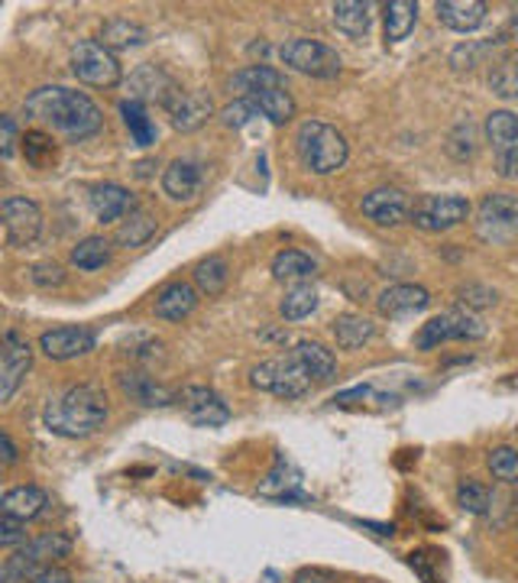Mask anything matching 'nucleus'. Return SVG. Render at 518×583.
<instances>
[{"label": "nucleus", "instance_id": "a18cd8bd", "mask_svg": "<svg viewBox=\"0 0 518 583\" xmlns=\"http://www.w3.org/2000/svg\"><path fill=\"white\" fill-rule=\"evenodd\" d=\"M457 301H460L467 311H476V308H493V305L499 301V295H496V289H489V286L467 283V286L457 289Z\"/></svg>", "mask_w": 518, "mask_h": 583}, {"label": "nucleus", "instance_id": "79ce46f5", "mask_svg": "<svg viewBox=\"0 0 518 583\" xmlns=\"http://www.w3.org/2000/svg\"><path fill=\"white\" fill-rule=\"evenodd\" d=\"M23 156L33 168H45L55 160V143L43 126H33V130L23 133Z\"/></svg>", "mask_w": 518, "mask_h": 583}, {"label": "nucleus", "instance_id": "412c9836", "mask_svg": "<svg viewBox=\"0 0 518 583\" xmlns=\"http://www.w3.org/2000/svg\"><path fill=\"white\" fill-rule=\"evenodd\" d=\"M253 104V111L262 114L269 124L286 126L292 117H296V98L289 91V84H272V88H262V91H253L250 98H244Z\"/></svg>", "mask_w": 518, "mask_h": 583}, {"label": "nucleus", "instance_id": "b1692460", "mask_svg": "<svg viewBox=\"0 0 518 583\" xmlns=\"http://www.w3.org/2000/svg\"><path fill=\"white\" fill-rule=\"evenodd\" d=\"M195 308H198V289L191 283H169V286L159 289L156 301H153V311L163 321H182Z\"/></svg>", "mask_w": 518, "mask_h": 583}, {"label": "nucleus", "instance_id": "c03bdc74", "mask_svg": "<svg viewBox=\"0 0 518 583\" xmlns=\"http://www.w3.org/2000/svg\"><path fill=\"white\" fill-rule=\"evenodd\" d=\"M489 502H493V493H489V487L479 483V480H464V483L457 487V505H460L464 512H470V515H486V512H489Z\"/></svg>", "mask_w": 518, "mask_h": 583}, {"label": "nucleus", "instance_id": "0eeeda50", "mask_svg": "<svg viewBox=\"0 0 518 583\" xmlns=\"http://www.w3.org/2000/svg\"><path fill=\"white\" fill-rule=\"evenodd\" d=\"M250 382L259 392H269L279 399H302L314 379L304 374V367L292 354H286V357H272V360L259 364L250 374Z\"/></svg>", "mask_w": 518, "mask_h": 583}, {"label": "nucleus", "instance_id": "c9c22d12", "mask_svg": "<svg viewBox=\"0 0 518 583\" xmlns=\"http://www.w3.org/2000/svg\"><path fill=\"white\" fill-rule=\"evenodd\" d=\"M121 117H124V124H127L136 146H153L156 143V124H153V117H149L143 101H133V98L121 101Z\"/></svg>", "mask_w": 518, "mask_h": 583}, {"label": "nucleus", "instance_id": "de8ad7c7", "mask_svg": "<svg viewBox=\"0 0 518 583\" xmlns=\"http://www.w3.org/2000/svg\"><path fill=\"white\" fill-rule=\"evenodd\" d=\"M27 542H30V539H27V522H20V519H13V515H3V519H0V544H3L7 551H17V548H23Z\"/></svg>", "mask_w": 518, "mask_h": 583}, {"label": "nucleus", "instance_id": "f704fd0d", "mask_svg": "<svg viewBox=\"0 0 518 583\" xmlns=\"http://www.w3.org/2000/svg\"><path fill=\"white\" fill-rule=\"evenodd\" d=\"M191 279H195V289L201 292V295H220V292L227 289V283H230V266H227L224 256H205L195 266Z\"/></svg>", "mask_w": 518, "mask_h": 583}, {"label": "nucleus", "instance_id": "603ef678", "mask_svg": "<svg viewBox=\"0 0 518 583\" xmlns=\"http://www.w3.org/2000/svg\"><path fill=\"white\" fill-rule=\"evenodd\" d=\"M292 583H341L334 574H328V571H318V567H302Z\"/></svg>", "mask_w": 518, "mask_h": 583}, {"label": "nucleus", "instance_id": "58836bf2", "mask_svg": "<svg viewBox=\"0 0 518 583\" xmlns=\"http://www.w3.org/2000/svg\"><path fill=\"white\" fill-rule=\"evenodd\" d=\"M489 88L496 98L518 104V52H509L506 59L496 62V69L489 75Z\"/></svg>", "mask_w": 518, "mask_h": 583}, {"label": "nucleus", "instance_id": "ea45409f", "mask_svg": "<svg viewBox=\"0 0 518 583\" xmlns=\"http://www.w3.org/2000/svg\"><path fill=\"white\" fill-rule=\"evenodd\" d=\"M476 146H479V136H476V126L470 117L457 121L454 130L447 133V156H450V160H457V163L474 160Z\"/></svg>", "mask_w": 518, "mask_h": 583}, {"label": "nucleus", "instance_id": "c756f323", "mask_svg": "<svg viewBox=\"0 0 518 583\" xmlns=\"http://www.w3.org/2000/svg\"><path fill=\"white\" fill-rule=\"evenodd\" d=\"M272 279L276 283H296L302 286L304 279H311L318 273V263L302 250H279L272 256Z\"/></svg>", "mask_w": 518, "mask_h": 583}, {"label": "nucleus", "instance_id": "2f4dec72", "mask_svg": "<svg viewBox=\"0 0 518 583\" xmlns=\"http://www.w3.org/2000/svg\"><path fill=\"white\" fill-rule=\"evenodd\" d=\"M97 40L104 42L111 52H121V49H136V45H143V42L149 40V30L139 27V23H133L127 17H114V20H107V23L101 27V37H97Z\"/></svg>", "mask_w": 518, "mask_h": 583}, {"label": "nucleus", "instance_id": "393cba45", "mask_svg": "<svg viewBox=\"0 0 518 583\" xmlns=\"http://www.w3.org/2000/svg\"><path fill=\"white\" fill-rule=\"evenodd\" d=\"M289 354L302 364L304 374L311 376L314 382H334L338 379V357L324 344H318V340H299Z\"/></svg>", "mask_w": 518, "mask_h": 583}, {"label": "nucleus", "instance_id": "20e7f679", "mask_svg": "<svg viewBox=\"0 0 518 583\" xmlns=\"http://www.w3.org/2000/svg\"><path fill=\"white\" fill-rule=\"evenodd\" d=\"M72 554V539L62 532H49L43 539H33L23 548H17L3 567H0V581L3 583H30L33 577H40L43 571L55 567L62 558Z\"/></svg>", "mask_w": 518, "mask_h": 583}, {"label": "nucleus", "instance_id": "3c124183", "mask_svg": "<svg viewBox=\"0 0 518 583\" xmlns=\"http://www.w3.org/2000/svg\"><path fill=\"white\" fill-rule=\"evenodd\" d=\"M493 160H496V175H499V178L518 182V150L503 153V156H493Z\"/></svg>", "mask_w": 518, "mask_h": 583}, {"label": "nucleus", "instance_id": "a211bd4d", "mask_svg": "<svg viewBox=\"0 0 518 583\" xmlns=\"http://www.w3.org/2000/svg\"><path fill=\"white\" fill-rule=\"evenodd\" d=\"M182 91V84L173 75H166L159 65H139L130 75V98L133 101H156L163 111L173 104V98Z\"/></svg>", "mask_w": 518, "mask_h": 583}, {"label": "nucleus", "instance_id": "4be33fe9", "mask_svg": "<svg viewBox=\"0 0 518 583\" xmlns=\"http://www.w3.org/2000/svg\"><path fill=\"white\" fill-rule=\"evenodd\" d=\"M87 198H91V211H94V217H97L101 224L124 221L130 211L136 208V205H133V195H130L124 185H117V182H101V185H94Z\"/></svg>", "mask_w": 518, "mask_h": 583}, {"label": "nucleus", "instance_id": "6e6552de", "mask_svg": "<svg viewBox=\"0 0 518 583\" xmlns=\"http://www.w3.org/2000/svg\"><path fill=\"white\" fill-rule=\"evenodd\" d=\"M72 75L87 88H114L121 82V62L101 40H79L72 45Z\"/></svg>", "mask_w": 518, "mask_h": 583}, {"label": "nucleus", "instance_id": "9b49d317", "mask_svg": "<svg viewBox=\"0 0 518 583\" xmlns=\"http://www.w3.org/2000/svg\"><path fill=\"white\" fill-rule=\"evenodd\" d=\"M0 217H3V234L10 247H30L43 234V211L30 198H20V195L3 198Z\"/></svg>", "mask_w": 518, "mask_h": 583}, {"label": "nucleus", "instance_id": "f8f14e48", "mask_svg": "<svg viewBox=\"0 0 518 583\" xmlns=\"http://www.w3.org/2000/svg\"><path fill=\"white\" fill-rule=\"evenodd\" d=\"M33 367V347L20 331L3 334L0 347V402H10Z\"/></svg>", "mask_w": 518, "mask_h": 583}, {"label": "nucleus", "instance_id": "37998d69", "mask_svg": "<svg viewBox=\"0 0 518 583\" xmlns=\"http://www.w3.org/2000/svg\"><path fill=\"white\" fill-rule=\"evenodd\" d=\"M486 467H489L493 480H499V483H506V487H516L518 483V448H509V444L493 448V451H489V458H486Z\"/></svg>", "mask_w": 518, "mask_h": 583}, {"label": "nucleus", "instance_id": "4c0bfd02", "mask_svg": "<svg viewBox=\"0 0 518 583\" xmlns=\"http://www.w3.org/2000/svg\"><path fill=\"white\" fill-rule=\"evenodd\" d=\"M299 487H302V477H299V470H292L286 460L279 458L276 470L266 477V483H259V493H262V497L292 500V497H302V493H299Z\"/></svg>", "mask_w": 518, "mask_h": 583}, {"label": "nucleus", "instance_id": "864d4df0", "mask_svg": "<svg viewBox=\"0 0 518 583\" xmlns=\"http://www.w3.org/2000/svg\"><path fill=\"white\" fill-rule=\"evenodd\" d=\"M30 583H75V581H72V574H69L65 567H49V571H43L40 577H33Z\"/></svg>", "mask_w": 518, "mask_h": 583}, {"label": "nucleus", "instance_id": "a878e982", "mask_svg": "<svg viewBox=\"0 0 518 583\" xmlns=\"http://www.w3.org/2000/svg\"><path fill=\"white\" fill-rule=\"evenodd\" d=\"M483 133H486V143L493 146V156L512 153L518 150V114L516 111H489Z\"/></svg>", "mask_w": 518, "mask_h": 583}, {"label": "nucleus", "instance_id": "39448f33", "mask_svg": "<svg viewBox=\"0 0 518 583\" xmlns=\"http://www.w3.org/2000/svg\"><path fill=\"white\" fill-rule=\"evenodd\" d=\"M476 237L489 247H509L518 244V198L506 192L483 195L476 208Z\"/></svg>", "mask_w": 518, "mask_h": 583}, {"label": "nucleus", "instance_id": "dca6fc26", "mask_svg": "<svg viewBox=\"0 0 518 583\" xmlns=\"http://www.w3.org/2000/svg\"><path fill=\"white\" fill-rule=\"evenodd\" d=\"M363 214L380 224V227H395L402 221L412 217V202L402 188H392V185H383V188H373L370 195H363Z\"/></svg>", "mask_w": 518, "mask_h": 583}, {"label": "nucleus", "instance_id": "9d476101", "mask_svg": "<svg viewBox=\"0 0 518 583\" xmlns=\"http://www.w3.org/2000/svg\"><path fill=\"white\" fill-rule=\"evenodd\" d=\"M470 202L464 195H425L412 208V224L425 234H444L470 217Z\"/></svg>", "mask_w": 518, "mask_h": 583}, {"label": "nucleus", "instance_id": "8fccbe9b", "mask_svg": "<svg viewBox=\"0 0 518 583\" xmlns=\"http://www.w3.org/2000/svg\"><path fill=\"white\" fill-rule=\"evenodd\" d=\"M0 133H3V140H0V156H3V160H13V156H17V143H23V136L17 133V121H13L10 114L0 117Z\"/></svg>", "mask_w": 518, "mask_h": 583}, {"label": "nucleus", "instance_id": "7c9ffc66", "mask_svg": "<svg viewBox=\"0 0 518 583\" xmlns=\"http://www.w3.org/2000/svg\"><path fill=\"white\" fill-rule=\"evenodd\" d=\"M331 334H334L338 347H344V350H360L363 344H370V340L376 337V325H373L370 318H363V315L346 311V315H338V318H334Z\"/></svg>", "mask_w": 518, "mask_h": 583}, {"label": "nucleus", "instance_id": "473e14b6", "mask_svg": "<svg viewBox=\"0 0 518 583\" xmlns=\"http://www.w3.org/2000/svg\"><path fill=\"white\" fill-rule=\"evenodd\" d=\"M383 23H386V40L402 42L408 40V33L418 23V3L415 0H392L383 10Z\"/></svg>", "mask_w": 518, "mask_h": 583}, {"label": "nucleus", "instance_id": "09e8293b", "mask_svg": "<svg viewBox=\"0 0 518 583\" xmlns=\"http://www.w3.org/2000/svg\"><path fill=\"white\" fill-rule=\"evenodd\" d=\"M30 279L37 283V286H43V289H49V286H62L65 283V269L59 266V263H37L33 269H30Z\"/></svg>", "mask_w": 518, "mask_h": 583}, {"label": "nucleus", "instance_id": "f03ea898", "mask_svg": "<svg viewBox=\"0 0 518 583\" xmlns=\"http://www.w3.org/2000/svg\"><path fill=\"white\" fill-rule=\"evenodd\" d=\"M43 421L59 438H91L107 425V396L87 382L72 386L45 406Z\"/></svg>", "mask_w": 518, "mask_h": 583}, {"label": "nucleus", "instance_id": "aec40b11", "mask_svg": "<svg viewBox=\"0 0 518 583\" xmlns=\"http://www.w3.org/2000/svg\"><path fill=\"white\" fill-rule=\"evenodd\" d=\"M432 305V295L425 286H412V283H398L380 292L376 308L383 318H405V315H418Z\"/></svg>", "mask_w": 518, "mask_h": 583}, {"label": "nucleus", "instance_id": "f3484780", "mask_svg": "<svg viewBox=\"0 0 518 583\" xmlns=\"http://www.w3.org/2000/svg\"><path fill=\"white\" fill-rule=\"evenodd\" d=\"M117 386H121V392L127 396L130 402H136L143 409H166V406H173L178 399L169 386H163L156 376L143 374V370H124L117 376Z\"/></svg>", "mask_w": 518, "mask_h": 583}, {"label": "nucleus", "instance_id": "423d86ee", "mask_svg": "<svg viewBox=\"0 0 518 583\" xmlns=\"http://www.w3.org/2000/svg\"><path fill=\"white\" fill-rule=\"evenodd\" d=\"M279 59H282L292 72L311 75V79H324V82L338 79L341 69H344L338 49H331L328 42L321 40H304V37L286 42V45L279 49Z\"/></svg>", "mask_w": 518, "mask_h": 583}, {"label": "nucleus", "instance_id": "7ed1b4c3", "mask_svg": "<svg viewBox=\"0 0 518 583\" xmlns=\"http://www.w3.org/2000/svg\"><path fill=\"white\" fill-rule=\"evenodd\" d=\"M296 153L311 175H334L338 168H344L350 143L338 126L324 121H304L296 133Z\"/></svg>", "mask_w": 518, "mask_h": 583}, {"label": "nucleus", "instance_id": "5701e85b", "mask_svg": "<svg viewBox=\"0 0 518 583\" xmlns=\"http://www.w3.org/2000/svg\"><path fill=\"white\" fill-rule=\"evenodd\" d=\"M434 10H437V20L454 33H474L486 23V13H489V7L479 0H444Z\"/></svg>", "mask_w": 518, "mask_h": 583}, {"label": "nucleus", "instance_id": "bb28decb", "mask_svg": "<svg viewBox=\"0 0 518 583\" xmlns=\"http://www.w3.org/2000/svg\"><path fill=\"white\" fill-rule=\"evenodd\" d=\"M334 27L346 40H363L373 27V3L366 0H341L334 3Z\"/></svg>", "mask_w": 518, "mask_h": 583}, {"label": "nucleus", "instance_id": "e433bc0d", "mask_svg": "<svg viewBox=\"0 0 518 583\" xmlns=\"http://www.w3.org/2000/svg\"><path fill=\"white\" fill-rule=\"evenodd\" d=\"M111 241L107 237H85L82 244H75L72 247V266L75 269H82V273H94V269H104L107 263H111Z\"/></svg>", "mask_w": 518, "mask_h": 583}, {"label": "nucleus", "instance_id": "2eb2a0df", "mask_svg": "<svg viewBox=\"0 0 518 583\" xmlns=\"http://www.w3.org/2000/svg\"><path fill=\"white\" fill-rule=\"evenodd\" d=\"M169 121L178 133H195L215 117V101L205 91H178L173 98V104L166 108Z\"/></svg>", "mask_w": 518, "mask_h": 583}, {"label": "nucleus", "instance_id": "72a5a7b5", "mask_svg": "<svg viewBox=\"0 0 518 583\" xmlns=\"http://www.w3.org/2000/svg\"><path fill=\"white\" fill-rule=\"evenodd\" d=\"M272 84H286L282 72H276L272 65H247V69H240V72L230 79V91L244 101V98H250L253 91L272 88Z\"/></svg>", "mask_w": 518, "mask_h": 583}, {"label": "nucleus", "instance_id": "cd10ccee", "mask_svg": "<svg viewBox=\"0 0 518 583\" xmlns=\"http://www.w3.org/2000/svg\"><path fill=\"white\" fill-rule=\"evenodd\" d=\"M156 227H159L156 214H149L146 208H133L127 217L121 221L114 241H117L124 250H136V247H146V244L156 237Z\"/></svg>", "mask_w": 518, "mask_h": 583}, {"label": "nucleus", "instance_id": "f257e3e1", "mask_svg": "<svg viewBox=\"0 0 518 583\" xmlns=\"http://www.w3.org/2000/svg\"><path fill=\"white\" fill-rule=\"evenodd\" d=\"M23 117L33 124L49 126L52 133L65 136L69 143H82L87 136L101 133L104 114L101 108L87 98L85 91L62 88V84H43L27 94L23 101Z\"/></svg>", "mask_w": 518, "mask_h": 583}, {"label": "nucleus", "instance_id": "5fc2aeb1", "mask_svg": "<svg viewBox=\"0 0 518 583\" xmlns=\"http://www.w3.org/2000/svg\"><path fill=\"white\" fill-rule=\"evenodd\" d=\"M0 451H3V467H13L17 463V444H13V438L7 434V431H0Z\"/></svg>", "mask_w": 518, "mask_h": 583}, {"label": "nucleus", "instance_id": "a19ab883", "mask_svg": "<svg viewBox=\"0 0 518 583\" xmlns=\"http://www.w3.org/2000/svg\"><path fill=\"white\" fill-rule=\"evenodd\" d=\"M314 308H318V292L311 289L308 283L292 286V289L286 292V298L279 301V315H282L286 321H302Z\"/></svg>", "mask_w": 518, "mask_h": 583}, {"label": "nucleus", "instance_id": "ddd939ff", "mask_svg": "<svg viewBox=\"0 0 518 583\" xmlns=\"http://www.w3.org/2000/svg\"><path fill=\"white\" fill-rule=\"evenodd\" d=\"M178 406L188 416V421L198 425V428H220V425L230 421L227 402L217 396L215 389H208V386H185L178 392Z\"/></svg>", "mask_w": 518, "mask_h": 583}, {"label": "nucleus", "instance_id": "4468645a", "mask_svg": "<svg viewBox=\"0 0 518 583\" xmlns=\"http://www.w3.org/2000/svg\"><path fill=\"white\" fill-rule=\"evenodd\" d=\"M94 331L79 328V325H65V328H52V331L40 334V350H43L49 360H75V357H85L94 350Z\"/></svg>", "mask_w": 518, "mask_h": 583}, {"label": "nucleus", "instance_id": "6ab92c4d", "mask_svg": "<svg viewBox=\"0 0 518 583\" xmlns=\"http://www.w3.org/2000/svg\"><path fill=\"white\" fill-rule=\"evenodd\" d=\"M205 188V166L195 160H173L163 172V192L178 205H188Z\"/></svg>", "mask_w": 518, "mask_h": 583}, {"label": "nucleus", "instance_id": "c85d7f7f", "mask_svg": "<svg viewBox=\"0 0 518 583\" xmlns=\"http://www.w3.org/2000/svg\"><path fill=\"white\" fill-rule=\"evenodd\" d=\"M45 505H49V497H45V490H40V487H13L0 500L3 515H13L20 522H30L37 515H43Z\"/></svg>", "mask_w": 518, "mask_h": 583}, {"label": "nucleus", "instance_id": "1a4fd4ad", "mask_svg": "<svg viewBox=\"0 0 518 583\" xmlns=\"http://www.w3.org/2000/svg\"><path fill=\"white\" fill-rule=\"evenodd\" d=\"M479 337H486V325L476 318L474 311L454 308V311H444V315L432 318L428 325H422V331L415 334V347L434 350V347L450 344V340H479Z\"/></svg>", "mask_w": 518, "mask_h": 583}, {"label": "nucleus", "instance_id": "49530a36", "mask_svg": "<svg viewBox=\"0 0 518 583\" xmlns=\"http://www.w3.org/2000/svg\"><path fill=\"white\" fill-rule=\"evenodd\" d=\"M253 117H257L253 104H250V101H240V98H234V104H227V108L220 111V124L230 126V130L247 126L250 121H253Z\"/></svg>", "mask_w": 518, "mask_h": 583}]
</instances>
